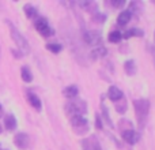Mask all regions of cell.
Masks as SVG:
<instances>
[{"instance_id": "6da1fadb", "label": "cell", "mask_w": 155, "mask_h": 150, "mask_svg": "<svg viewBox=\"0 0 155 150\" xmlns=\"http://www.w3.org/2000/svg\"><path fill=\"white\" fill-rule=\"evenodd\" d=\"M134 108H135V113H136L139 130H143L146 123H147L148 113H150V101L146 98H137L134 101Z\"/></svg>"}, {"instance_id": "7a4b0ae2", "label": "cell", "mask_w": 155, "mask_h": 150, "mask_svg": "<svg viewBox=\"0 0 155 150\" xmlns=\"http://www.w3.org/2000/svg\"><path fill=\"white\" fill-rule=\"evenodd\" d=\"M87 112V104L83 100H71L67 105H65V113L71 118L74 116H84Z\"/></svg>"}, {"instance_id": "3957f363", "label": "cell", "mask_w": 155, "mask_h": 150, "mask_svg": "<svg viewBox=\"0 0 155 150\" xmlns=\"http://www.w3.org/2000/svg\"><path fill=\"white\" fill-rule=\"evenodd\" d=\"M8 26H10V34H11V37H12L14 43L18 45V48L21 49V53L22 55L29 53V52H30V45H29V43H27V40L23 37V36H22V33L19 32V30L16 29V27L14 26L12 23H10V22H8Z\"/></svg>"}, {"instance_id": "277c9868", "label": "cell", "mask_w": 155, "mask_h": 150, "mask_svg": "<svg viewBox=\"0 0 155 150\" xmlns=\"http://www.w3.org/2000/svg\"><path fill=\"white\" fill-rule=\"evenodd\" d=\"M34 25H35V29H37L38 32L41 33V36H44V37H49V36L53 34V30L49 26L48 21H46L45 18H38Z\"/></svg>"}, {"instance_id": "5b68a950", "label": "cell", "mask_w": 155, "mask_h": 150, "mask_svg": "<svg viewBox=\"0 0 155 150\" xmlns=\"http://www.w3.org/2000/svg\"><path fill=\"white\" fill-rule=\"evenodd\" d=\"M83 40L88 45H98L102 41V36L99 32H84L83 34Z\"/></svg>"}, {"instance_id": "8992f818", "label": "cell", "mask_w": 155, "mask_h": 150, "mask_svg": "<svg viewBox=\"0 0 155 150\" xmlns=\"http://www.w3.org/2000/svg\"><path fill=\"white\" fill-rule=\"evenodd\" d=\"M14 143H15V146L18 149L25 150V149L29 148L30 138H29V135L25 134V132H19V134H16L15 138H14Z\"/></svg>"}, {"instance_id": "52a82bcc", "label": "cell", "mask_w": 155, "mask_h": 150, "mask_svg": "<svg viewBox=\"0 0 155 150\" xmlns=\"http://www.w3.org/2000/svg\"><path fill=\"white\" fill-rule=\"evenodd\" d=\"M121 137H123V139L127 143H129V145H135V143L139 141V135H137V132L134 131L132 128L124 130L123 134H121Z\"/></svg>"}, {"instance_id": "ba28073f", "label": "cell", "mask_w": 155, "mask_h": 150, "mask_svg": "<svg viewBox=\"0 0 155 150\" xmlns=\"http://www.w3.org/2000/svg\"><path fill=\"white\" fill-rule=\"evenodd\" d=\"M83 150H102L101 146H99V142L95 137H91L88 139H84L82 142Z\"/></svg>"}, {"instance_id": "9c48e42d", "label": "cell", "mask_w": 155, "mask_h": 150, "mask_svg": "<svg viewBox=\"0 0 155 150\" xmlns=\"http://www.w3.org/2000/svg\"><path fill=\"white\" fill-rule=\"evenodd\" d=\"M107 97H109L113 102H118L123 100V91L118 87H116V86H110L109 90H107Z\"/></svg>"}, {"instance_id": "30bf717a", "label": "cell", "mask_w": 155, "mask_h": 150, "mask_svg": "<svg viewBox=\"0 0 155 150\" xmlns=\"http://www.w3.org/2000/svg\"><path fill=\"white\" fill-rule=\"evenodd\" d=\"M106 48L102 45L97 46V48H94L93 51L90 52V57L93 60H98V59H102V57H105V55H106Z\"/></svg>"}, {"instance_id": "8fae6325", "label": "cell", "mask_w": 155, "mask_h": 150, "mask_svg": "<svg viewBox=\"0 0 155 150\" xmlns=\"http://www.w3.org/2000/svg\"><path fill=\"white\" fill-rule=\"evenodd\" d=\"M4 127L8 130V131H12V130L16 128V119L14 115H5L4 118Z\"/></svg>"}, {"instance_id": "7c38bea8", "label": "cell", "mask_w": 155, "mask_h": 150, "mask_svg": "<svg viewBox=\"0 0 155 150\" xmlns=\"http://www.w3.org/2000/svg\"><path fill=\"white\" fill-rule=\"evenodd\" d=\"M78 94H79V90H78V87L75 85H71V86H67V87L64 89V96L67 97V98L70 100H74L78 97Z\"/></svg>"}, {"instance_id": "4fadbf2b", "label": "cell", "mask_w": 155, "mask_h": 150, "mask_svg": "<svg viewBox=\"0 0 155 150\" xmlns=\"http://www.w3.org/2000/svg\"><path fill=\"white\" fill-rule=\"evenodd\" d=\"M131 18H132V15L128 10L123 11V12H120V15H118V18H117V23L120 25V26H125V25L131 21Z\"/></svg>"}, {"instance_id": "5bb4252c", "label": "cell", "mask_w": 155, "mask_h": 150, "mask_svg": "<svg viewBox=\"0 0 155 150\" xmlns=\"http://www.w3.org/2000/svg\"><path fill=\"white\" fill-rule=\"evenodd\" d=\"M27 100H29L30 105H31L33 108H35L37 111L41 109L42 104H41V100L38 98V96H35V94H33V93H29V94H27Z\"/></svg>"}, {"instance_id": "9a60e30c", "label": "cell", "mask_w": 155, "mask_h": 150, "mask_svg": "<svg viewBox=\"0 0 155 150\" xmlns=\"http://www.w3.org/2000/svg\"><path fill=\"white\" fill-rule=\"evenodd\" d=\"M71 124L74 127H82V126H87V119L84 116H74L70 119Z\"/></svg>"}, {"instance_id": "2e32d148", "label": "cell", "mask_w": 155, "mask_h": 150, "mask_svg": "<svg viewBox=\"0 0 155 150\" xmlns=\"http://www.w3.org/2000/svg\"><path fill=\"white\" fill-rule=\"evenodd\" d=\"M124 70H125V73L128 74L129 77L136 74V66H135L134 60H127L125 64H124Z\"/></svg>"}, {"instance_id": "e0dca14e", "label": "cell", "mask_w": 155, "mask_h": 150, "mask_svg": "<svg viewBox=\"0 0 155 150\" xmlns=\"http://www.w3.org/2000/svg\"><path fill=\"white\" fill-rule=\"evenodd\" d=\"M25 14H26V16L29 19H34V18H37V10H35V7H33L31 4H26L25 5Z\"/></svg>"}, {"instance_id": "ac0fdd59", "label": "cell", "mask_w": 155, "mask_h": 150, "mask_svg": "<svg viewBox=\"0 0 155 150\" xmlns=\"http://www.w3.org/2000/svg\"><path fill=\"white\" fill-rule=\"evenodd\" d=\"M124 37H125V38H131V37H143V30H142V29H137V27L129 29L128 32H125Z\"/></svg>"}, {"instance_id": "d6986e66", "label": "cell", "mask_w": 155, "mask_h": 150, "mask_svg": "<svg viewBox=\"0 0 155 150\" xmlns=\"http://www.w3.org/2000/svg\"><path fill=\"white\" fill-rule=\"evenodd\" d=\"M107 40H109L110 43H120V41L123 40V34H121V32H118V30H113V32L109 33Z\"/></svg>"}, {"instance_id": "ffe728a7", "label": "cell", "mask_w": 155, "mask_h": 150, "mask_svg": "<svg viewBox=\"0 0 155 150\" xmlns=\"http://www.w3.org/2000/svg\"><path fill=\"white\" fill-rule=\"evenodd\" d=\"M21 77H22V79H23L25 82H27V83H30L33 80V74H31V71H30L27 67H22Z\"/></svg>"}, {"instance_id": "44dd1931", "label": "cell", "mask_w": 155, "mask_h": 150, "mask_svg": "<svg viewBox=\"0 0 155 150\" xmlns=\"http://www.w3.org/2000/svg\"><path fill=\"white\" fill-rule=\"evenodd\" d=\"M102 119H104L105 123H106L109 127H113V123H112V120H110V116H109V111H107V108L105 107L104 104H102Z\"/></svg>"}, {"instance_id": "7402d4cb", "label": "cell", "mask_w": 155, "mask_h": 150, "mask_svg": "<svg viewBox=\"0 0 155 150\" xmlns=\"http://www.w3.org/2000/svg\"><path fill=\"white\" fill-rule=\"evenodd\" d=\"M46 49L53 52V53H59V52L61 51V45H60V44H56V43H52V44H48V45H46Z\"/></svg>"}, {"instance_id": "603a6c76", "label": "cell", "mask_w": 155, "mask_h": 150, "mask_svg": "<svg viewBox=\"0 0 155 150\" xmlns=\"http://www.w3.org/2000/svg\"><path fill=\"white\" fill-rule=\"evenodd\" d=\"M79 5H80V8H83V10H86V11H90L91 10V7H95V3H91V2H82V3H79Z\"/></svg>"}, {"instance_id": "cb8c5ba5", "label": "cell", "mask_w": 155, "mask_h": 150, "mask_svg": "<svg viewBox=\"0 0 155 150\" xmlns=\"http://www.w3.org/2000/svg\"><path fill=\"white\" fill-rule=\"evenodd\" d=\"M116 108H117V112H120V113L125 112V111H127V102L123 101L121 104H117V105H116Z\"/></svg>"}, {"instance_id": "d4e9b609", "label": "cell", "mask_w": 155, "mask_h": 150, "mask_svg": "<svg viewBox=\"0 0 155 150\" xmlns=\"http://www.w3.org/2000/svg\"><path fill=\"white\" fill-rule=\"evenodd\" d=\"M124 4H125V2H124V0H120V2H116V0H113V2H112L113 7H123Z\"/></svg>"}, {"instance_id": "484cf974", "label": "cell", "mask_w": 155, "mask_h": 150, "mask_svg": "<svg viewBox=\"0 0 155 150\" xmlns=\"http://www.w3.org/2000/svg\"><path fill=\"white\" fill-rule=\"evenodd\" d=\"M97 128H102V123H101V118L97 115Z\"/></svg>"}, {"instance_id": "4316f807", "label": "cell", "mask_w": 155, "mask_h": 150, "mask_svg": "<svg viewBox=\"0 0 155 150\" xmlns=\"http://www.w3.org/2000/svg\"><path fill=\"white\" fill-rule=\"evenodd\" d=\"M2 113H3V108H2V105H0V116H2Z\"/></svg>"}, {"instance_id": "83f0119b", "label": "cell", "mask_w": 155, "mask_h": 150, "mask_svg": "<svg viewBox=\"0 0 155 150\" xmlns=\"http://www.w3.org/2000/svg\"><path fill=\"white\" fill-rule=\"evenodd\" d=\"M2 131H3V128H2V126H0V134H2Z\"/></svg>"}, {"instance_id": "f1b7e54d", "label": "cell", "mask_w": 155, "mask_h": 150, "mask_svg": "<svg viewBox=\"0 0 155 150\" xmlns=\"http://www.w3.org/2000/svg\"><path fill=\"white\" fill-rule=\"evenodd\" d=\"M154 40H155V36H154Z\"/></svg>"}]
</instances>
